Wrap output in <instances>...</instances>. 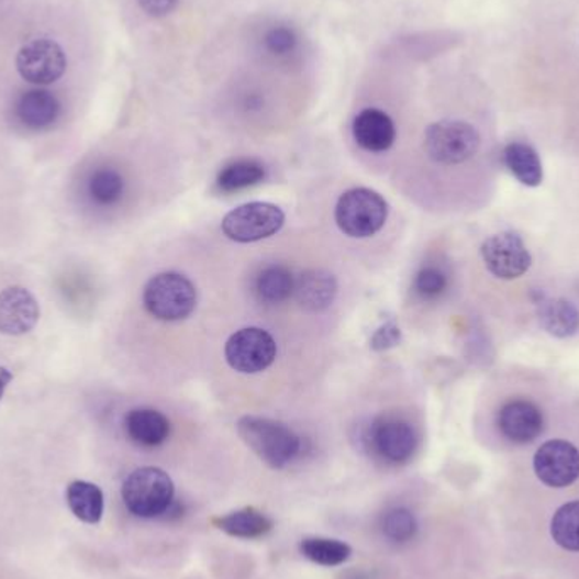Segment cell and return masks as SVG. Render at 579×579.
Returning <instances> with one entry per match:
<instances>
[{"label":"cell","instance_id":"obj_1","mask_svg":"<svg viewBox=\"0 0 579 579\" xmlns=\"http://www.w3.org/2000/svg\"><path fill=\"white\" fill-rule=\"evenodd\" d=\"M237 434L263 463L274 469L290 465L302 449L300 437L283 422L246 415L237 422Z\"/></svg>","mask_w":579,"mask_h":579},{"label":"cell","instance_id":"obj_2","mask_svg":"<svg viewBox=\"0 0 579 579\" xmlns=\"http://www.w3.org/2000/svg\"><path fill=\"white\" fill-rule=\"evenodd\" d=\"M175 485L159 468H140L122 485V500L127 510L141 519L163 516L174 503Z\"/></svg>","mask_w":579,"mask_h":579},{"label":"cell","instance_id":"obj_3","mask_svg":"<svg viewBox=\"0 0 579 579\" xmlns=\"http://www.w3.org/2000/svg\"><path fill=\"white\" fill-rule=\"evenodd\" d=\"M143 302L149 314L159 321H181L196 310L197 290L183 275L159 274L144 287Z\"/></svg>","mask_w":579,"mask_h":579},{"label":"cell","instance_id":"obj_4","mask_svg":"<svg viewBox=\"0 0 579 579\" xmlns=\"http://www.w3.org/2000/svg\"><path fill=\"white\" fill-rule=\"evenodd\" d=\"M388 218V203L380 193L369 189L347 190L336 205V222L346 236H375Z\"/></svg>","mask_w":579,"mask_h":579},{"label":"cell","instance_id":"obj_5","mask_svg":"<svg viewBox=\"0 0 579 579\" xmlns=\"http://www.w3.org/2000/svg\"><path fill=\"white\" fill-rule=\"evenodd\" d=\"M480 134L465 121H439L425 131V152L441 165H461L477 155Z\"/></svg>","mask_w":579,"mask_h":579},{"label":"cell","instance_id":"obj_6","mask_svg":"<svg viewBox=\"0 0 579 579\" xmlns=\"http://www.w3.org/2000/svg\"><path fill=\"white\" fill-rule=\"evenodd\" d=\"M285 214L274 203L252 202L237 207L222 221V233L236 243H256L283 227Z\"/></svg>","mask_w":579,"mask_h":579},{"label":"cell","instance_id":"obj_7","mask_svg":"<svg viewBox=\"0 0 579 579\" xmlns=\"http://www.w3.org/2000/svg\"><path fill=\"white\" fill-rule=\"evenodd\" d=\"M277 358V343L259 327L237 331L225 343V359L240 374L255 375L270 368Z\"/></svg>","mask_w":579,"mask_h":579},{"label":"cell","instance_id":"obj_8","mask_svg":"<svg viewBox=\"0 0 579 579\" xmlns=\"http://www.w3.org/2000/svg\"><path fill=\"white\" fill-rule=\"evenodd\" d=\"M487 270L500 280H515L527 274L532 256L519 234L500 233L488 237L481 246Z\"/></svg>","mask_w":579,"mask_h":579},{"label":"cell","instance_id":"obj_9","mask_svg":"<svg viewBox=\"0 0 579 579\" xmlns=\"http://www.w3.org/2000/svg\"><path fill=\"white\" fill-rule=\"evenodd\" d=\"M18 71L33 86H49L67 70V56L52 40H34L18 53Z\"/></svg>","mask_w":579,"mask_h":579},{"label":"cell","instance_id":"obj_10","mask_svg":"<svg viewBox=\"0 0 579 579\" xmlns=\"http://www.w3.org/2000/svg\"><path fill=\"white\" fill-rule=\"evenodd\" d=\"M534 471L547 487H569L579 478L578 447L568 441H547L535 453Z\"/></svg>","mask_w":579,"mask_h":579},{"label":"cell","instance_id":"obj_11","mask_svg":"<svg viewBox=\"0 0 579 579\" xmlns=\"http://www.w3.org/2000/svg\"><path fill=\"white\" fill-rule=\"evenodd\" d=\"M369 443L375 453L391 465H403L417 449V434L409 422L396 417H381L371 425Z\"/></svg>","mask_w":579,"mask_h":579},{"label":"cell","instance_id":"obj_12","mask_svg":"<svg viewBox=\"0 0 579 579\" xmlns=\"http://www.w3.org/2000/svg\"><path fill=\"white\" fill-rule=\"evenodd\" d=\"M40 321V305L33 293L23 287H9L0 292V333L23 336Z\"/></svg>","mask_w":579,"mask_h":579},{"label":"cell","instance_id":"obj_13","mask_svg":"<svg viewBox=\"0 0 579 579\" xmlns=\"http://www.w3.org/2000/svg\"><path fill=\"white\" fill-rule=\"evenodd\" d=\"M499 427L510 443H532L543 434V410L531 400H512L500 410Z\"/></svg>","mask_w":579,"mask_h":579},{"label":"cell","instance_id":"obj_14","mask_svg":"<svg viewBox=\"0 0 579 579\" xmlns=\"http://www.w3.org/2000/svg\"><path fill=\"white\" fill-rule=\"evenodd\" d=\"M356 143L366 152L381 153L396 143V124L390 115L378 109H365L353 124Z\"/></svg>","mask_w":579,"mask_h":579},{"label":"cell","instance_id":"obj_15","mask_svg":"<svg viewBox=\"0 0 579 579\" xmlns=\"http://www.w3.org/2000/svg\"><path fill=\"white\" fill-rule=\"evenodd\" d=\"M293 293L303 309L322 312L333 305L337 296V281L324 270L305 271L297 278Z\"/></svg>","mask_w":579,"mask_h":579},{"label":"cell","instance_id":"obj_16","mask_svg":"<svg viewBox=\"0 0 579 579\" xmlns=\"http://www.w3.org/2000/svg\"><path fill=\"white\" fill-rule=\"evenodd\" d=\"M170 421L158 410L136 409L127 413V436L140 446H159L170 436Z\"/></svg>","mask_w":579,"mask_h":579},{"label":"cell","instance_id":"obj_17","mask_svg":"<svg viewBox=\"0 0 579 579\" xmlns=\"http://www.w3.org/2000/svg\"><path fill=\"white\" fill-rule=\"evenodd\" d=\"M535 303L539 309L541 325L550 336L565 339L578 333L579 310L576 309L575 303L566 299H549L546 296H541Z\"/></svg>","mask_w":579,"mask_h":579},{"label":"cell","instance_id":"obj_18","mask_svg":"<svg viewBox=\"0 0 579 579\" xmlns=\"http://www.w3.org/2000/svg\"><path fill=\"white\" fill-rule=\"evenodd\" d=\"M58 99L46 90H30L15 103V114L24 126L31 130H45L52 126L59 115Z\"/></svg>","mask_w":579,"mask_h":579},{"label":"cell","instance_id":"obj_19","mask_svg":"<svg viewBox=\"0 0 579 579\" xmlns=\"http://www.w3.org/2000/svg\"><path fill=\"white\" fill-rule=\"evenodd\" d=\"M212 524L225 534L241 537V539H256V537H261L274 528V521L270 516L259 512L255 506H246V509L237 510V512L219 516L212 521Z\"/></svg>","mask_w":579,"mask_h":579},{"label":"cell","instance_id":"obj_20","mask_svg":"<svg viewBox=\"0 0 579 579\" xmlns=\"http://www.w3.org/2000/svg\"><path fill=\"white\" fill-rule=\"evenodd\" d=\"M506 168L513 177L527 187H539L543 183L544 171L539 155L528 144L512 143L503 152Z\"/></svg>","mask_w":579,"mask_h":579},{"label":"cell","instance_id":"obj_21","mask_svg":"<svg viewBox=\"0 0 579 579\" xmlns=\"http://www.w3.org/2000/svg\"><path fill=\"white\" fill-rule=\"evenodd\" d=\"M67 503L71 513L86 524H99L103 513V493L89 481H74L67 488Z\"/></svg>","mask_w":579,"mask_h":579},{"label":"cell","instance_id":"obj_22","mask_svg":"<svg viewBox=\"0 0 579 579\" xmlns=\"http://www.w3.org/2000/svg\"><path fill=\"white\" fill-rule=\"evenodd\" d=\"M296 280L288 268L281 265L268 266L256 280V293L266 303H281L292 296Z\"/></svg>","mask_w":579,"mask_h":579},{"label":"cell","instance_id":"obj_23","mask_svg":"<svg viewBox=\"0 0 579 579\" xmlns=\"http://www.w3.org/2000/svg\"><path fill=\"white\" fill-rule=\"evenodd\" d=\"M265 174V167L256 159H237L219 174L218 187L222 192H236L259 183Z\"/></svg>","mask_w":579,"mask_h":579},{"label":"cell","instance_id":"obj_24","mask_svg":"<svg viewBox=\"0 0 579 579\" xmlns=\"http://www.w3.org/2000/svg\"><path fill=\"white\" fill-rule=\"evenodd\" d=\"M300 553L321 566H339L349 559L353 549L346 543L327 537H307L300 543Z\"/></svg>","mask_w":579,"mask_h":579},{"label":"cell","instance_id":"obj_25","mask_svg":"<svg viewBox=\"0 0 579 579\" xmlns=\"http://www.w3.org/2000/svg\"><path fill=\"white\" fill-rule=\"evenodd\" d=\"M550 535L557 546L579 553V500L566 503L554 513Z\"/></svg>","mask_w":579,"mask_h":579},{"label":"cell","instance_id":"obj_26","mask_svg":"<svg viewBox=\"0 0 579 579\" xmlns=\"http://www.w3.org/2000/svg\"><path fill=\"white\" fill-rule=\"evenodd\" d=\"M383 534L393 543H409L417 534V519L410 510L393 509L385 513L383 516Z\"/></svg>","mask_w":579,"mask_h":579},{"label":"cell","instance_id":"obj_27","mask_svg":"<svg viewBox=\"0 0 579 579\" xmlns=\"http://www.w3.org/2000/svg\"><path fill=\"white\" fill-rule=\"evenodd\" d=\"M89 190L96 202L102 203V205H111L121 199L122 192H124V180L118 171L105 168V170L93 174V177L90 178Z\"/></svg>","mask_w":579,"mask_h":579},{"label":"cell","instance_id":"obj_28","mask_svg":"<svg viewBox=\"0 0 579 579\" xmlns=\"http://www.w3.org/2000/svg\"><path fill=\"white\" fill-rule=\"evenodd\" d=\"M447 288V277L437 266H425L415 278V290L422 299H437Z\"/></svg>","mask_w":579,"mask_h":579},{"label":"cell","instance_id":"obj_29","mask_svg":"<svg viewBox=\"0 0 579 579\" xmlns=\"http://www.w3.org/2000/svg\"><path fill=\"white\" fill-rule=\"evenodd\" d=\"M266 48L270 49L275 55H287L293 52L297 45V36L292 30L288 27H275L270 33L266 34Z\"/></svg>","mask_w":579,"mask_h":579},{"label":"cell","instance_id":"obj_30","mask_svg":"<svg viewBox=\"0 0 579 579\" xmlns=\"http://www.w3.org/2000/svg\"><path fill=\"white\" fill-rule=\"evenodd\" d=\"M400 341V329L396 324H387L375 334L371 339V347L374 349H387V347L396 346Z\"/></svg>","mask_w":579,"mask_h":579},{"label":"cell","instance_id":"obj_31","mask_svg":"<svg viewBox=\"0 0 579 579\" xmlns=\"http://www.w3.org/2000/svg\"><path fill=\"white\" fill-rule=\"evenodd\" d=\"M137 2L146 14L155 15V18L170 14L178 5V0H137Z\"/></svg>","mask_w":579,"mask_h":579},{"label":"cell","instance_id":"obj_32","mask_svg":"<svg viewBox=\"0 0 579 579\" xmlns=\"http://www.w3.org/2000/svg\"><path fill=\"white\" fill-rule=\"evenodd\" d=\"M12 381V374L9 369L0 368V399L4 396L5 388Z\"/></svg>","mask_w":579,"mask_h":579}]
</instances>
